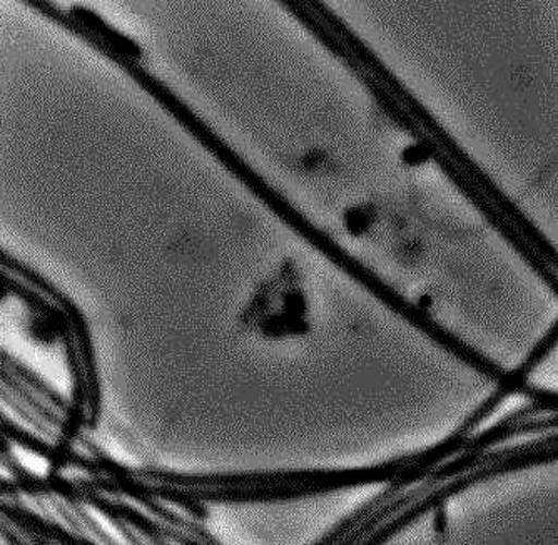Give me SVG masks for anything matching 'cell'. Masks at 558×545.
Here are the masks:
<instances>
[{"mask_svg": "<svg viewBox=\"0 0 558 545\" xmlns=\"http://www.w3.org/2000/svg\"><path fill=\"white\" fill-rule=\"evenodd\" d=\"M555 460H557V435H548V437L542 438L532 449L525 450V452L507 457V459L498 460V462L490 463V465L478 467V469L470 470L466 474L459 475V477L438 485L428 495H425V497L416 500L412 506L401 510L397 516L391 517L387 522L376 528L372 534L366 535L356 545H384L393 535L400 534L403 529L410 528L413 522L422 519L426 513L437 510L438 507H444L445 502L450 500L451 497L462 494L466 488L473 487V485L480 484V482L490 481V479L509 474V472H515V470L545 465V463L555 462Z\"/></svg>", "mask_w": 558, "mask_h": 545, "instance_id": "1", "label": "cell"}, {"mask_svg": "<svg viewBox=\"0 0 558 545\" xmlns=\"http://www.w3.org/2000/svg\"><path fill=\"white\" fill-rule=\"evenodd\" d=\"M0 535L5 538L11 545H31L29 542L25 541L24 535L14 529V525L5 522L2 517H0Z\"/></svg>", "mask_w": 558, "mask_h": 545, "instance_id": "2", "label": "cell"}, {"mask_svg": "<svg viewBox=\"0 0 558 545\" xmlns=\"http://www.w3.org/2000/svg\"><path fill=\"white\" fill-rule=\"evenodd\" d=\"M447 513H445L444 507H438L437 516H435V531L438 534H444L447 531Z\"/></svg>", "mask_w": 558, "mask_h": 545, "instance_id": "3", "label": "cell"}]
</instances>
